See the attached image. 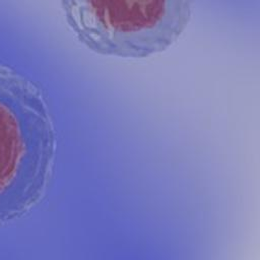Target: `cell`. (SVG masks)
<instances>
[{
    "label": "cell",
    "instance_id": "obj_2",
    "mask_svg": "<svg viewBox=\"0 0 260 260\" xmlns=\"http://www.w3.org/2000/svg\"><path fill=\"white\" fill-rule=\"evenodd\" d=\"M195 0H60L64 20L90 52L145 59L173 47L188 27Z\"/></svg>",
    "mask_w": 260,
    "mask_h": 260
},
{
    "label": "cell",
    "instance_id": "obj_1",
    "mask_svg": "<svg viewBox=\"0 0 260 260\" xmlns=\"http://www.w3.org/2000/svg\"><path fill=\"white\" fill-rule=\"evenodd\" d=\"M57 131L43 88L0 64V226L32 211L53 179Z\"/></svg>",
    "mask_w": 260,
    "mask_h": 260
}]
</instances>
